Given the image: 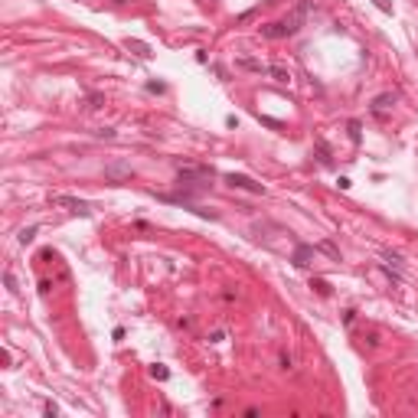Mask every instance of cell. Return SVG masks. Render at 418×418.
I'll list each match as a JSON object with an SVG mask.
<instances>
[{
	"label": "cell",
	"mask_w": 418,
	"mask_h": 418,
	"mask_svg": "<svg viewBox=\"0 0 418 418\" xmlns=\"http://www.w3.org/2000/svg\"><path fill=\"white\" fill-rule=\"evenodd\" d=\"M337 186H340V189H350L353 183H350V177H340V180H337Z\"/></svg>",
	"instance_id": "cell-24"
},
{
	"label": "cell",
	"mask_w": 418,
	"mask_h": 418,
	"mask_svg": "<svg viewBox=\"0 0 418 418\" xmlns=\"http://www.w3.org/2000/svg\"><path fill=\"white\" fill-rule=\"evenodd\" d=\"M317 252H324V255H330L333 261H340V248L333 242H327V239H324V242H317Z\"/></svg>",
	"instance_id": "cell-10"
},
{
	"label": "cell",
	"mask_w": 418,
	"mask_h": 418,
	"mask_svg": "<svg viewBox=\"0 0 418 418\" xmlns=\"http://www.w3.org/2000/svg\"><path fill=\"white\" fill-rule=\"evenodd\" d=\"M382 258H386L389 265H392V268H402V258H399L395 252H382Z\"/></svg>",
	"instance_id": "cell-19"
},
{
	"label": "cell",
	"mask_w": 418,
	"mask_h": 418,
	"mask_svg": "<svg viewBox=\"0 0 418 418\" xmlns=\"http://www.w3.org/2000/svg\"><path fill=\"white\" fill-rule=\"evenodd\" d=\"M3 284H7V288H10V294H20V288H16V278H13V271H3Z\"/></svg>",
	"instance_id": "cell-14"
},
{
	"label": "cell",
	"mask_w": 418,
	"mask_h": 418,
	"mask_svg": "<svg viewBox=\"0 0 418 418\" xmlns=\"http://www.w3.org/2000/svg\"><path fill=\"white\" fill-rule=\"evenodd\" d=\"M150 376L157 379V382H167V379H170V369H167V366H160V363H154V366H150Z\"/></svg>",
	"instance_id": "cell-12"
},
{
	"label": "cell",
	"mask_w": 418,
	"mask_h": 418,
	"mask_svg": "<svg viewBox=\"0 0 418 418\" xmlns=\"http://www.w3.org/2000/svg\"><path fill=\"white\" fill-rule=\"evenodd\" d=\"M102 105H105V95H98V92L88 95V108H102Z\"/></svg>",
	"instance_id": "cell-18"
},
{
	"label": "cell",
	"mask_w": 418,
	"mask_h": 418,
	"mask_svg": "<svg viewBox=\"0 0 418 418\" xmlns=\"http://www.w3.org/2000/svg\"><path fill=\"white\" fill-rule=\"evenodd\" d=\"M95 134H98V137H108V141H111V137H115V131H111V127H102V131H95Z\"/></svg>",
	"instance_id": "cell-22"
},
{
	"label": "cell",
	"mask_w": 418,
	"mask_h": 418,
	"mask_svg": "<svg viewBox=\"0 0 418 418\" xmlns=\"http://www.w3.org/2000/svg\"><path fill=\"white\" fill-rule=\"evenodd\" d=\"M314 252H317V245H298V248H294V265H298V268H307L310 265V258H314Z\"/></svg>",
	"instance_id": "cell-6"
},
{
	"label": "cell",
	"mask_w": 418,
	"mask_h": 418,
	"mask_svg": "<svg viewBox=\"0 0 418 418\" xmlns=\"http://www.w3.org/2000/svg\"><path fill=\"white\" fill-rule=\"evenodd\" d=\"M213 167H180L177 170V183H180V196H164V199H174V203H186L193 206V199L203 196V193H209V186H213Z\"/></svg>",
	"instance_id": "cell-1"
},
{
	"label": "cell",
	"mask_w": 418,
	"mask_h": 418,
	"mask_svg": "<svg viewBox=\"0 0 418 418\" xmlns=\"http://www.w3.org/2000/svg\"><path fill=\"white\" fill-rule=\"evenodd\" d=\"M33 239H36V226H30V229H23V232H20V242H23V245H30Z\"/></svg>",
	"instance_id": "cell-17"
},
{
	"label": "cell",
	"mask_w": 418,
	"mask_h": 418,
	"mask_svg": "<svg viewBox=\"0 0 418 418\" xmlns=\"http://www.w3.org/2000/svg\"><path fill=\"white\" fill-rule=\"evenodd\" d=\"M131 177H134V167L127 164V160H111V164H105V180L121 183V180H131Z\"/></svg>",
	"instance_id": "cell-2"
},
{
	"label": "cell",
	"mask_w": 418,
	"mask_h": 418,
	"mask_svg": "<svg viewBox=\"0 0 418 418\" xmlns=\"http://www.w3.org/2000/svg\"><path fill=\"white\" fill-rule=\"evenodd\" d=\"M268 75L275 82H291V72L284 69V65H268Z\"/></svg>",
	"instance_id": "cell-9"
},
{
	"label": "cell",
	"mask_w": 418,
	"mask_h": 418,
	"mask_svg": "<svg viewBox=\"0 0 418 418\" xmlns=\"http://www.w3.org/2000/svg\"><path fill=\"white\" fill-rule=\"evenodd\" d=\"M147 92H157L160 95V92H164V85H160V82H147Z\"/></svg>",
	"instance_id": "cell-23"
},
{
	"label": "cell",
	"mask_w": 418,
	"mask_h": 418,
	"mask_svg": "<svg viewBox=\"0 0 418 418\" xmlns=\"http://www.w3.org/2000/svg\"><path fill=\"white\" fill-rule=\"evenodd\" d=\"M226 183H229L232 189H245V193H255V196H261V193H265V186H261V183H255L252 177H245V174H229V177H226Z\"/></svg>",
	"instance_id": "cell-4"
},
{
	"label": "cell",
	"mask_w": 418,
	"mask_h": 418,
	"mask_svg": "<svg viewBox=\"0 0 418 418\" xmlns=\"http://www.w3.org/2000/svg\"><path fill=\"white\" fill-rule=\"evenodd\" d=\"M372 3H376L382 13H392V3H389V0H372Z\"/></svg>",
	"instance_id": "cell-20"
},
{
	"label": "cell",
	"mask_w": 418,
	"mask_h": 418,
	"mask_svg": "<svg viewBox=\"0 0 418 418\" xmlns=\"http://www.w3.org/2000/svg\"><path fill=\"white\" fill-rule=\"evenodd\" d=\"M124 46L131 49V53H134V56H141V59H150V49L144 46L141 40H124Z\"/></svg>",
	"instance_id": "cell-8"
},
{
	"label": "cell",
	"mask_w": 418,
	"mask_h": 418,
	"mask_svg": "<svg viewBox=\"0 0 418 418\" xmlns=\"http://www.w3.org/2000/svg\"><path fill=\"white\" fill-rule=\"evenodd\" d=\"M53 206H62L65 213H75V216H92V206L75 196H53Z\"/></svg>",
	"instance_id": "cell-3"
},
{
	"label": "cell",
	"mask_w": 418,
	"mask_h": 418,
	"mask_svg": "<svg viewBox=\"0 0 418 418\" xmlns=\"http://www.w3.org/2000/svg\"><path fill=\"white\" fill-rule=\"evenodd\" d=\"M239 65H242V69H252V72H268V65H261L258 59H248V56L239 59Z\"/></svg>",
	"instance_id": "cell-11"
},
{
	"label": "cell",
	"mask_w": 418,
	"mask_h": 418,
	"mask_svg": "<svg viewBox=\"0 0 418 418\" xmlns=\"http://www.w3.org/2000/svg\"><path fill=\"white\" fill-rule=\"evenodd\" d=\"M46 415L56 418V415H59V405H56V402H46Z\"/></svg>",
	"instance_id": "cell-21"
},
{
	"label": "cell",
	"mask_w": 418,
	"mask_h": 418,
	"mask_svg": "<svg viewBox=\"0 0 418 418\" xmlns=\"http://www.w3.org/2000/svg\"><path fill=\"white\" fill-rule=\"evenodd\" d=\"M389 105H395V95H392V92H386V95H379V98H372V115H379V118H382Z\"/></svg>",
	"instance_id": "cell-7"
},
{
	"label": "cell",
	"mask_w": 418,
	"mask_h": 418,
	"mask_svg": "<svg viewBox=\"0 0 418 418\" xmlns=\"http://www.w3.org/2000/svg\"><path fill=\"white\" fill-rule=\"evenodd\" d=\"M347 131H350V141H353V144H359V137H363V134H359V121H350V124H347Z\"/></svg>",
	"instance_id": "cell-16"
},
{
	"label": "cell",
	"mask_w": 418,
	"mask_h": 418,
	"mask_svg": "<svg viewBox=\"0 0 418 418\" xmlns=\"http://www.w3.org/2000/svg\"><path fill=\"white\" fill-rule=\"evenodd\" d=\"M310 288H314L317 294H324V298L333 291V288H330V281H324V278H314V281H310Z\"/></svg>",
	"instance_id": "cell-13"
},
{
	"label": "cell",
	"mask_w": 418,
	"mask_h": 418,
	"mask_svg": "<svg viewBox=\"0 0 418 418\" xmlns=\"http://www.w3.org/2000/svg\"><path fill=\"white\" fill-rule=\"evenodd\" d=\"M317 157H320V164H330V147L324 141H317Z\"/></svg>",
	"instance_id": "cell-15"
},
{
	"label": "cell",
	"mask_w": 418,
	"mask_h": 418,
	"mask_svg": "<svg viewBox=\"0 0 418 418\" xmlns=\"http://www.w3.org/2000/svg\"><path fill=\"white\" fill-rule=\"evenodd\" d=\"M261 36H265V40H284V36H291V30L284 26V20H275V23L261 26Z\"/></svg>",
	"instance_id": "cell-5"
}]
</instances>
